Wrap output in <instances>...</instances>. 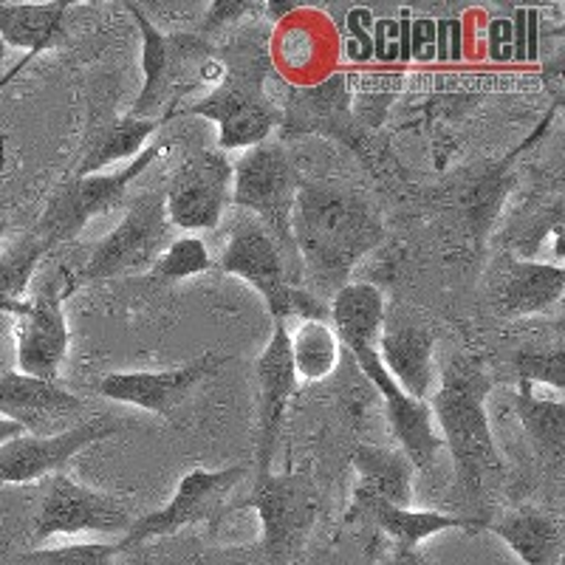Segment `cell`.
<instances>
[{
    "instance_id": "13",
    "label": "cell",
    "mask_w": 565,
    "mask_h": 565,
    "mask_svg": "<svg viewBox=\"0 0 565 565\" xmlns=\"http://www.w3.org/2000/svg\"><path fill=\"white\" fill-rule=\"evenodd\" d=\"M134 523L130 512L119 498L99 489L77 483L65 472H54L45 481L43 503L34 521V540L45 543L54 534L83 532H128Z\"/></svg>"
},
{
    "instance_id": "5",
    "label": "cell",
    "mask_w": 565,
    "mask_h": 565,
    "mask_svg": "<svg viewBox=\"0 0 565 565\" xmlns=\"http://www.w3.org/2000/svg\"><path fill=\"white\" fill-rule=\"evenodd\" d=\"M141 34V90L130 105L134 119H159L168 122L179 114L181 99L199 85H218L224 77V63L215 57L210 40L195 32L168 34L156 26L139 3H125Z\"/></svg>"
},
{
    "instance_id": "24",
    "label": "cell",
    "mask_w": 565,
    "mask_h": 565,
    "mask_svg": "<svg viewBox=\"0 0 565 565\" xmlns=\"http://www.w3.org/2000/svg\"><path fill=\"white\" fill-rule=\"evenodd\" d=\"M494 537H501L523 565L563 563V526L557 518L540 509H514L487 523Z\"/></svg>"
},
{
    "instance_id": "25",
    "label": "cell",
    "mask_w": 565,
    "mask_h": 565,
    "mask_svg": "<svg viewBox=\"0 0 565 565\" xmlns=\"http://www.w3.org/2000/svg\"><path fill=\"white\" fill-rule=\"evenodd\" d=\"M164 122L159 119H134V116H114L105 125H94L90 139L85 145V153L79 159L77 170L71 175H94L103 173L105 168L116 161L136 159L141 150L148 148L150 136Z\"/></svg>"
},
{
    "instance_id": "31",
    "label": "cell",
    "mask_w": 565,
    "mask_h": 565,
    "mask_svg": "<svg viewBox=\"0 0 565 565\" xmlns=\"http://www.w3.org/2000/svg\"><path fill=\"white\" fill-rule=\"evenodd\" d=\"M514 373H518V380L534 387L548 385L559 396L565 387L563 345L543 348V351H521L514 356Z\"/></svg>"
},
{
    "instance_id": "21",
    "label": "cell",
    "mask_w": 565,
    "mask_h": 565,
    "mask_svg": "<svg viewBox=\"0 0 565 565\" xmlns=\"http://www.w3.org/2000/svg\"><path fill=\"white\" fill-rule=\"evenodd\" d=\"M353 512H362L373 526L385 532L398 548H418L424 540L436 537L441 532H481L489 521L483 518H461V514H447L438 509H413V507H391L382 501H353Z\"/></svg>"
},
{
    "instance_id": "41",
    "label": "cell",
    "mask_w": 565,
    "mask_h": 565,
    "mask_svg": "<svg viewBox=\"0 0 565 565\" xmlns=\"http://www.w3.org/2000/svg\"><path fill=\"white\" fill-rule=\"evenodd\" d=\"M23 436V427L14 422H9V418H0V447L7 441H12V438Z\"/></svg>"
},
{
    "instance_id": "42",
    "label": "cell",
    "mask_w": 565,
    "mask_h": 565,
    "mask_svg": "<svg viewBox=\"0 0 565 565\" xmlns=\"http://www.w3.org/2000/svg\"><path fill=\"white\" fill-rule=\"evenodd\" d=\"M29 63H32V57H20V60H18V63H14V65H12V68H9V71H7V74H3V77H0V90L7 88V85H9V83H12V79H14V77H18L20 71L26 68V65H29Z\"/></svg>"
},
{
    "instance_id": "20",
    "label": "cell",
    "mask_w": 565,
    "mask_h": 565,
    "mask_svg": "<svg viewBox=\"0 0 565 565\" xmlns=\"http://www.w3.org/2000/svg\"><path fill=\"white\" fill-rule=\"evenodd\" d=\"M565 295L563 264H540V260H514L498 269V291L494 302L507 317L548 315L557 309Z\"/></svg>"
},
{
    "instance_id": "34",
    "label": "cell",
    "mask_w": 565,
    "mask_h": 565,
    "mask_svg": "<svg viewBox=\"0 0 565 565\" xmlns=\"http://www.w3.org/2000/svg\"><path fill=\"white\" fill-rule=\"evenodd\" d=\"M255 9H264V3H255V0H218V3H210L204 20H201V29L195 34L204 40L215 38V34L226 32V26H232V23L249 18Z\"/></svg>"
},
{
    "instance_id": "33",
    "label": "cell",
    "mask_w": 565,
    "mask_h": 565,
    "mask_svg": "<svg viewBox=\"0 0 565 565\" xmlns=\"http://www.w3.org/2000/svg\"><path fill=\"white\" fill-rule=\"evenodd\" d=\"M373 23H376V18L371 14V9H351L348 12L342 54L351 63L367 65L373 60Z\"/></svg>"
},
{
    "instance_id": "12",
    "label": "cell",
    "mask_w": 565,
    "mask_h": 565,
    "mask_svg": "<svg viewBox=\"0 0 565 565\" xmlns=\"http://www.w3.org/2000/svg\"><path fill=\"white\" fill-rule=\"evenodd\" d=\"M232 193V161L221 150H195L181 161L164 190L170 226L184 232L215 230Z\"/></svg>"
},
{
    "instance_id": "2",
    "label": "cell",
    "mask_w": 565,
    "mask_h": 565,
    "mask_svg": "<svg viewBox=\"0 0 565 565\" xmlns=\"http://www.w3.org/2000/svg\"><path fill=\"white\" fill-rule=\"evenodd\" d=\"M385 291L373 282H348L328 300V322L337 340L360 365L362 376L380 393L387 422L413 469H427L444 450L427 402L407 396L380 360V334L385 326Z\"/></svg>"
},
{
    "instance_id": "37",
    "label": "cell",
    "mask_w": 565,
    "mask_h": 565,
    "mask_svg": "<svg viewBox=\"0 0 565 565\" xmlns=\"http://www.w3.org/2000/svg\"><path fill=\"white\" fill-rule=\"evenodd\" d=\"M407 52H411V63H433L436 60V20L413 18L411 14Z\"/></svg>"
},
{
    "instance_id": "28",
    "label": "cell",
    "mask_w": 565,
    "mask_h": 565,
    "mask_svg": "<svg viewBox=\"0 0 565 565\" xmlns=\"http://www.w3.org/2000/svg\"><path fill=\"white\" fill-rule=\"evenodd\" d=\"M289 342L297 382H322L340 365L342 345L328 320H300Z\"/></svg>"
},
{
    "instance_id": "40",
    "label": "cell",
    "mask_w": 565,
    "mask_h": 565,
    "mask_svg": "<svg viewBox=\"0 0 565 565\" xmlns=\"http://www.w3.org/2000/svg\"><path fill=\"white\" fill-rule=\"evenodd\" d=\"M184 565H266L260 548H221V552H201Z\"/></svg>"
},
{
    "instance_id": "43",
    "label": "cell",
    "mask_w": 565,
    "mask_h": 565,
    "mask_svg": "<svg viewBox=\"0 0 565 565\" xmlns=\"http://www.w3.org/2000/svg\"><path fill=\"white\" fill-rule=\"evenodd\" d=\"M7 232H9V224L0 218V244H3V238H7Z\"/></svg>"
},
{
    "instance_id": "36",
    "label": "cell",
    "mask_w": 565,
    "mask_h": 565,
    "mask_svg": "<svg viewBox=\"0 0 565 565\" xmlns=\"http://www.w3.org/2000/svg\"><path fill=\"white\" fill-rule=\"evenodd\" d=\"M382 68L391 71L393 65H402V32H398V18H380L373 23V60Z\"/></svg>"
},
{
    "instance_id": "39",
    "label": "cell",
    "mask_w": 565,
    "mask_h": 565,
    "mask_svg": "<svg viewBox=\"0 0 565 565\" xmlns=\"http://www.w3.org/2000/svg\"><path fill=\"white\" fill-rule=\"evenodd\" d=\"M487 54H489V60H494V63H509V60H514L512 20L509 18L489 20Z\"/></svg>"
},
{
    "instance_id": "14",
    "label": "cell",
    "mask_w": 565,
    "mask_h": 565,
    "mask_svg": "<svg viewBox=\"0 0 565 565\" xmlns=\"http://www.w3.org/2000/svg\"><path fill=\"white\" fill-rule=\"evenodd\" d=\"M119 430L122 427L110 416H97L77 427L54 433V436L23 433L0 447V487L3 483H32L54 476V472H63L65 463L77 452L116 436Z\"/></svg>"
},
{
    "instance_id": "9",
    "label": "cell",
    "mask_w": 565,
    "mask_h": 565,
    "mask_svg": "<svg viewBox=\"0 0 565 565\" xmlns=\"http://www.w3.org/2000/svg\"><path fill=\"white\" fill-rule=\"evenodd\" d=\"M170 232H173V226L168 221L161 190L159 193L156 190H141L139 195H128L122 221L90 249L83 271L74 277V289L83 286V282L148 271L173 241Z\"/></svg>"
},
{
    "instance_id": "35",
    "label": "cell",
    "mask_w": 565,
    "mask_h": 565,
    "mask_svg": "<svg viewBox=\"0 0 565 565\" xmlns=\"http://www.w3.org/2000/svg\"><path fill=\"white\" fill-rule=\"evenodd\" d=\"M512 43L518 63H534L540 54V12L518 9L512 18Z\"/></svg>"
},
{
    "instance_id": "6",
    "label": "cell",
    "mask_w": 565,
    "mask_h": 565,
    "mask_svg": "<svg viewBox=\"0 0 565 565\" xmlns=\"http://www.w3.org/2000/svg\"><path fill=\"white\" fill-rule=\"evenodd\" d=\"M300 184L302 175L295 164V156L282 141H264L246 150L238 164H232L230 204L252 215L269 232L297 280H300V264L291 241V212Z\"/></svg>"
},
{
    "instance_id": "3",
    "label": "cell",
    "mask_w": 565,
    "mask_h": 565,
    "mask_svg": "<svg viewBox=\"0 0 565 565\" xmlns=\"http://www.w3.org/2000/svg\"><path fill=\"white\" fill-rule=\"evenodd\" d=\"M492 385V373L481 356L456 353L444 362L441 380L427 402L438 436L456 461L461 494L472 507L487 501L503 476V458L487 413Z\"/></svg>"
},
{
    "instance_id": "27",
    "label": "cell",
    "mask_w": 565,
    "mask_h": 565,
    "mask_svg": "<svg viewBox=\"0 0 565 565\" xmlns=\"http://www.w3.org/2000/svg\"><path fill=\"white\" fill-rule=\"evenodd\" d=\"M295 108L297 114H289V119H286L291 134L337 128V122L351 114L348 77L337 74V77L311 85V88H291V110Z\"/></svg>"
},
{
    "instance_id": "1",
    "label": "cell",
    "mask_w": 565,
    "mask_h": 565,
    "mask_svg": "<svg viewBox=\"0 0 565 565\" xmlns=\"http://www.w3.org/2000/svg\"><path fill=\"white\" fill-rule=\"evenodd\" d=\"M300 286L328 302L351 282L353 266L385 241V224L356 190L302 179L291 212Z\"/></svg>"
},
{
    "instance_id": "19",
    "label": "cell",
    "mask_w": 565,
    "mask_h": 565,
    "mask_svg": "<svg viewBox=\"0 0 565 565\" xmlns=\"http://www.w3.org/2000/svg\"><path fill=\"white\" fill-rule=\"evenodd\" d=\"M77 411H83V398L60 382L34 380L20 371L0 373V418L20 424L29 436H54V424Z\"/></svg>"
},
{
    "instance_id": "7",
    "label": "cell",
    "mask_w": 565,
    "mask_h": 565,
    "mask_svg": "<svg viewBox=\"0 0 565 565\" xmlns=\"http://www.w3.org/2000/svg\"><path fill=\"white\" fill-rule=\"evenodd\" d=\"M221 271L241 277L266 300L271 320H328V302L302 289L280 246L252 215L241 212L230 230V244L218 260Z\"/></svg>"
},
{
    "instance_id": "29",
    "label": "cell",
    "mask_w": 565,
    "mask_h": 565,
    "mask_svg": "<svg viewBox=\"0 0 565 565\" xmlns=\"http://www.w3.org/2000/svg\"><path fill=\"white\" fill-rule=\"evenodd\" d=\"M49 255V246L38 235H26L7 252H0V311H7L18 302L26 300L29 282H32L34 269H38L40 257Z\"/></svg>"
},
{
    "instance_id": "38",
    "label": "cell",
    "mask_w": 565,
    "mask_h": 565,
    "mask_svg": "<svg viewBox=\"0 0 565 565\" xmlns=\"http://www.w3.org/2000/svg\"><path fill=\"white\" fill-rule=\"evenodd\" d=\"M463 40H467V34H463L461 20L456 18L436 20V60H441V63L461 60Z\"/></svg>"
},
{
    "instance_id": "26",
    "label": "cell",
    "mask_w": 565,
    "mask_h": 565,
    "mask_svg": "<svg viewBox=\"0 0 565 565\" xmlns=\"http://www.w3.org/2000/svg\"><path fill=\"white\" fill-rule=\"evenodd\" d=\"M518 418L532 450L543 463L557 469L565 458V402L559 396H537L534 385L518 380Z\"/></svg>"
},
{
    "instance_id": "30",
    "label": "cell",
    "mask_w": 565,
    "mask_h": 565,
    "mask_svg": "<svg viewBox=\"0 0 565 565\" xmlns=\"http://www.w3.org/2000/svg\"><path fill=\"white\" fill-rule=\"evenodd\" d=\"M215 266L212 260L210 249L201 238H173L168 244V249L161 252L159 260L148 269L150 280L159 282H175V280H186V277L204 275Z\"/></svg>"
},
{
    "instance_id": "15",
    "label": "cell",
    "mask_w": 565,
    "mask_h": 565,
    "mask_svg": "<svg viewBox=\"0 0 565 565\" xmlns=\"http://www.w3.org/2000/svg\"><path fill=\"white\" fill-rule=\"evenodd\" d=\"M226 362L230 356L224 353L206 351L204 356H195L170 371H116L99 382V396L159 416H173L175 407L184 405L195 385L215 376Z\"/></svg>"
},
{
    "instance_id": "23",
    "label": "cell",
    "mask_w": 565,
    "mask_h": 565,
    "mask_svg": "<svg viewBox=\"0 0 565 565\" xmlns=\"http://www.w3.org/2000/svg\"><path fill=\"white\" fill-rule=\"evenodd\" d=\"M356 487L353 501H382L391 507H413V476L416 469L402 450L360 444L353 450Z\"/></svg>"
},
{
    "instance_id": "22",
    "label": "cell",
    "mask_w": 565,
    "mask_h": 565,
    "mask_svg": "<svg viewBox=\"0 0 565 565\" xmlns=\"http://www.w3.org/2000/svg\"><path fill=\"white\" fill-rule=\"evenodd\" d=\"M68 0H49V3H14L0 0V43L20 49L23 57H40L52 52L65 40V18Z\"/></svg>"
},
{
    "instance_id": "11",
    "label": "cell",
    "mask_w": 565,
    "mask_h": 565,
    "mask_svg": "<svg viewBox=\"0 0 565 565\" xmlns=\"http://www.w3.org/2000/svg\"><path fill=\"white\" fill-rule=\"evenodd\" d=\"M246 478V467L226 469H193L175 487L173 498L156 512L141 514L128 526L122 540L116 543V552H130L145 546L150 540L170 537L181 529L199 526V523H215L226 512V498L232 489Z\"/></svg>"
},
{
    "instance_id": "4",
    "label": "cell",
    "mask_w": 565,
    "mask_h": 565,
    "mask_svg": "<svg viewBox=\"0 0 565 565\" xmlns=\"http://www.w3.org/2000/svg\"><path fill=\"white\" fill-rule=\"evenodd\" d=\"M232 57H221L224 77L215 88L179 108L181 116H204L218 128V150H249L269 141L271 130L280 125V110L266 90L271 54L264 40L244 38L230 49Z\"/></svg>"
},
{
    "instance_id": "18",
    "label": "cell",
    "mask_w": 565,
    "mask_h": 565,
    "mask_svg": "<svg viewBox=\"0 0 565 565\" xmlns=\"http://www.w3.org/2000/svg\"><path fill=\"white\" fill-rule=\"evenodd\" d=\"M436 328L416 320L407 311H385L380 334V360L391 380L407 396L427 402L433 385V353H436Z\"/></svg>"
},
{
    "instance_id": "8",
    "label": "cell",
    "mask_w": 565,
    "mask_h": 565,
    "mask_svg": "<svg viewBox=\"0 0 565 565\" xmlns=\"http://www.w3.org/2000/svg\"><path fill=\"white\" fill-rule=\"evenodd\" d=\"M170 153V141H156L141 150L128 168L114 170V173L94 175H68L57 186L45 204L40 224L34 230L40 241L49 246V252L60 244H68L88 226L90 218L105 215V212L122 210L128 201V186L139 179L145 170L161 161Z\"/></svg>"
},
{
    "instance_id": "10",
    "label": "cell",
    "mask_w": 565,
    "mask_h": 565,
    "mask_svg": "<svg viewBox=\"0 0 565 565\" xmlns=\"http://www.w3.org/2000/svg\"><path fill=\"white\" fill-rule=\"evenodd\" d=\"M235 507H252L260 518V557L266 565H291L317 523L315 489L291 472L255 476V487Z\"/></svg>"
},
{
    "instance_id": "17",
    "label": "cell",
    "mask_w": 565,
    "mask_h": 565,
    "mask_svg": "<svg viewBox=\"0 0 565 565\" xmlns=\"http://www.w3.org/2000/svg\"><path fill=\"white\" fill-rule=\"evenodd\" d=\"M71 291H54V286L18 302L9 315L18 317V371L34 380L57 382L60 367L68 353V320L63 300Z\"/></svg>"
},
{
    "instance_id": "16",
    "label": "cell",
    "mask_w": 565,
    "mask_h": 565,
    "mask_svg": "<svg viewBox=\"0 0 565 565\" xmlns=\"http://www.w3.org/2000/svg\"><path fill=\"white\" fill-rule=\"evenodd\" d=\"M257 452L255 476L271 472L280 444L286 411L297 391V373L291 365L289 322H275L269 345L257 356Z\"/></svg>"
},
{
    "instance_id": "32",
    "label": "cell",
    "mask_w": 565,
    "mask_h": 565,
    "mask_svg": "<svg viewBox=\"0 0 565 565\" xmlns=\"http://www.w3.org/2000/svg\"><path fill=\"white\" fill-rule=\"evenodd\" d=\"M116 543H71L57 548H38L14 565H114Z\"/></svg>"
}]
</instances>
